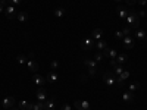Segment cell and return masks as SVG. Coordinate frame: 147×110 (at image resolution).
Listing matches in <instances>:
<instances>
[{
    "label": "cell",
    "mask_w": 147,
    "mask_h": 110,
    "mask_svg": "<svg viewBox=\"0 0 147 110\" xmlns=\"http://www.w3.org/2000/svg\"><path fill=\"white\" fill-rule=\"evenodd\" d=\"M103 82L106 85H109V87H113L116 84V75L113 73V70H107L103 73Z\"/></svg>",
    "instance_id": "2"
},
{
    "label": "cell",
    "mask_w": 147,
    "mask_h": 110,
    "mask_svg": "<svg viewBox=\"0 0 147 110\" xmlns=\"http://www.w3.org/2000/svg\"><path fill=\"white\" fill-rule=\"evenodd\" d=\"M96 75V69H88V76H94Z\"/></svg>",
    "instance_id": "37"
},
{
    "label": "cell",
    "mask_w": 147,
    "mask_h": 110,
    "mask_svg": "<svg viewBox=\"0 0 147 110\" xmlns=\"http://www.w3.org/2000/svg\"><path fill=\"white\" fill-rule=\"evenodd\" d=\"M94 60L97 63H102L103 60H105V54H103V52H97L96 54H94Z\"/></svg>",
    "instance_id": "25"
},
{
    "label": "cell",
    "mask_w": 147,
    "mask_h": 110,
    "mask_svg": "<svg viewBox=\"0 0 147 110\" xmlns=\"http://www.w3.org/2000/svg\"><path fill=\"white\" fill-rule=\"evenodd\" d=\"M134 35H136V38L138 40V41H143V40H146L147 37H146V32L143 31V30H136V32H134Z\"/></svg>",
    "instance_id": "20"
},
{
    "label": "cell",
    "mask_w": 147,
    "mask_h": 110,
    "mask_svg": "<svg viewBox=\"0 0 147 110\" xmlns=\"http://www.w3.org/2000/svg\"><path fill=\"white\" fill-rule=\"evenodd\" d=\"M91 37H93L94 41H99V40L103 38V31H102L100 28H94V30L91 31Z\"/></svg>",
    "instance_id": "14"
},
{
    "label": "cell",
    "mask_w": 147,
    "mask_h": 110,
    "mask_svg": "<svg viewBox=\"0 0 147 110\" xmlns=\"http://www.w3.org/2000/svg\"><path fill=\"white\" fill-rule=\"evenodd\" d=\"M115 2H121V0H115Z\"/></svg>",
    "instance_id": "43"
},
{
    "label": "cell",
    "mask_w": 147,
    "mask_h": 110,
    "mask_svg": "<svg viewBox=\"0 0 147 110\" xmlns=\"http://www.w3.org/2000/svg\"><path fill=\"white\" fill-rule=\"evenodd\" d=\"M16 19L19 21V22H27V19H28V13H27V12H18V13H16Z\"/></svg>",
    "instance_id": "21"
},
{
    "label": "cell",
    "mask_w": 147,
    "mask_h": 110,
    "mask_svg": "<svg viewBox=\"0 0 147 110\" xmlns=\"http://www.w3.org/2000/svg\"><path fill=\"white\" fill-rule=\"evenodd\" d=\"M46 79H47V82H50V84H55L57 79H59V73H56L55 70H50L47 73V76H46Z\"/></svg>",
    "instance_id": "15"
},
{
    "label": "cell",
    "mask_w": 147,
    "mask_h": 110,
    "mask_svg": "<svg viewBox=\"0 0 147 110\" xmlns=\"http://www.w3.org/2000/svg\"><path fill=\"white\" fill-rule=\"evenodd\" d=\"M115 38L122 41V38H124V34H122V31H116V32H115Z\"/></svg>",
    "instance_id": "33"
},
{
    "label": "cell",
    "mask_w": 147,
    "mask_h": 110,
    "mask_svg": "<svg viewBox=\"0 0 147 110\" xmlns=\"http://www.w3.org/2000/svg\"><path fill=\"white\" fill-rule=\"evenodd\" d=\"M7 3L12 5V6H19L22 3V0H7Z\"/></svg>",
    "instance_id": "32"
},
{
    "label": "cell",
    "mask_w": 147,
    "mask_h": 110,
    "mask_svg": "<svg viewBox=\"0 0 147 110\" xmlns=\"http://www.w3.org/2000/svg\"><path fill=\"white\" fill-rule=\"evenodd\" d=\"M94 46L97 47V50H102V52L105 50L106 47H109V46H107V43H106L103 38H102V40H99V41H96V44H94Z\"/></svg>",
    "instance_id": "22"
},
{
    "label": "cell",
    "mask_w": 147,
    "mask_h": 110,
    "mask_svg": "<svg viewBox=\"0 0 147 110\" xmlns=\"http://www.w3.org/2000/svg\"><path fill=\"white\" fill-rule=\"evenodd\" d=\"M0 13H5V7L2 5H0Z\"/></svg>",
    "instance_id": "41"
},
{
    "label": "cell",
    "mask_w": 147,
    "mask_h": 110,
    "mask_svg": "<svg viewBox=\"0 0 147 110\" xmlns=\"http://www.w3.org/2000/svg\"><path fill=\"white\" fill-rule=\"evenodd\" d=\"M128 88H129V91H137V90H140V84L138 82H131L128 85Z\"/></svg>",
    "instance_id": "29"
},
{
    "label": "cell",
    "mask_w": 147,
    "mask_h": 110,
    "mask_svg": "<svg viewBox=\"0 0 147 110\" xmlns=\"http://www.w3.org/2000/svg\"><path fill=\"white\" fill-rule=\"evenodd\" d=\"M122 44H124L125 48H132L134 44H136V41H134L132 35H128V37H124V38H122Z\"/></svg>",
    "instance_id": "10"
},
{
    "label": "cell",
    "mask_w": 147,
    "mask_h": 110,
    "mask_svg": "<svg viewBox=\"0 0 147 110\" xmlns=\"http://www.w3.org/2000/svg\"><path fill=\"white\" fill-rule=\"evenodd\" d=\"M28 56H25V54H18L16 56V62L19 63V65H25L27 62H28Z\"/></svg>",
    "instance_id": "23"
},
{
    "label": "cell",
    "mask_w": 147,
    "mask_h": 110,
    "mask_svg": "<svg viewBox=\"0 0 147 110\" xmlns=\"http://www.w3.org/2000/svg\"><path fill=\"white\" fill-rule=\"evenodd\" d=\"M137 15H138L140 18H141V16H146V10H144V9H143V10H140V12H138Z\"/></svg>",
    "instance_id": "40"
},
{
    "label": "cell",
    "mask_w": 147,
    "mask_h": 110,
    "mask_svg": "<svg viewBox=\"0 0 147 110\" xmlns=\"http://www.w3.org/2000/svg\"><path fill=\"white\" fill-rule=\"evenodd\" d=\"M137 3L141 5V6H146L147 5V0H137Z\"/></svg>",
    "instance_id": "39"
},
{
    "label": "cell",
    "mask_w": 147,
    "mask_h": 110,
    "mask_svg": "<svg viewBox=\"0 0 147 110\" xmlns=\"http://www.w3.org/2000/svg\"><path fill=\"white\" fill-rule=\"evenodd\" d=\"M116 62H118V65L127 63V62H128V56H127V54H118V56H116Z\"/></svg>",
    "instance_id": "24"
},
{
    "label": "cell",
    "mask_w": 147,
    "mask_h": 110,
    "mask_svg": "<svg viewBox=\"0 0 147 110\" xmlns=\"http://www.w3.org/2000/svg\"><path fill=\"white\" fill-rule=\"evenodd\" d=\"M32 110H44V101H37L32 104Z\"/></svg>",
    "instance_id": "27"
},
{
    "label": "cell",
    "mask_w": 147,
    "mask_h": 110,
    "mask_svg": "<svg viewBox=\"0 0 147 110\" xmlns=\"http://www.w3.org/2000/svg\"><path fill=\"white\" fill-rule=\"evenodd\" d=\"M82 63H84V66L87 69H97V62L94 59H85Z\"/></svg>",
    "instance_id": "16"
},
{
    "label": "cell",
    "mask_w": 147,
    "mask_h": 110,
    "mask_svg": "<svg viewBox=\"0 0 147 110\" xmlns=\"http://www.w3.org/2000/svg\"><path fill=\"white\" fill-rule=\"evenodd\" d=\"M60 110H72V106L69 103H63L62 107H60Z\"/></svg>",
    "instance_id": "34"
},
{
    "label": "cell",
    "mask_w": 147,
    "mask_h": 110,
    "mask_svg": "<svg viewBox=\"0 0 147 110\" xmlns=\"http://www.w3.org/2000/svg\"><path fill=\"white\" fill-rule=\"evenodd\" d=\"M116 65H118L116 59H110V62H109V66H110V68H113V66H116Z\"/></svg>",
    "instance_id": "35"
},
{
    "label": "cell",
    "mask_w": 147,
    "mask_h": 110,
    "mask_svg": "<svg viewBox=\"0 0 147 110\" xmlns=\"http://www.w3.org/2000/svg\"><path fill=\"white\" fill-rule=\"evenodd\" d=\"M74 107H75L77 110H90V103L77 100V101H74Z\"/></svg>",
    "instance_id": "6"
},
{
    "label": "cell",
    "mask_w": 147,
    "mask_h": 110,
    "mask_svg": "<svg viewBox=\"0 0 147 110\" xmlns=\"http://www.w3.org/2000/svg\"><path fill=\"white\" fill-rule=\"evenodd\" d=\"M96 41L93 38H82L81 43H80V47L82 48V50H91V48L94 47Z\"/></svg>",
    "instance_id": "4"
},
{
    "label": "cell",
    "mask_w": 147,
    "mask_h": 110,
    "mask_svg": "<svg viewBox=\"0 0 147 110\" xmlns=\"http://www.w3.org/2000/svg\"><path fill=\"white\" fill-rule=\"evenodd\" d=\"M46 99H47V91L43 87H38V90H37V100L38 101H46Z\"/></svg>",
    "instance_id": "13"
},
{
    "label": "cell",
    "mask_w": 147,
    "mask_h": 110,
    "mask_svg": "<svg viewBox=\"0 0 147 110\" xmlns=\"http://www.w3.org/2000/svg\"><path fill=\"white\" fill-rule=\"evenodd\" d=\"M128 12H129V10H128V9H125L124 6H118V7H116V13H118V16H119L122 21H125V19H127Z\"/></svg>",
    "instance_id": "11"
},
{
    "label": "cell",
    "mask_w": 147,
    "mask_h": 110,
    "mask_svg": "<svg viewBox=\"0 0 147 110\" xmlns=\"http://www.w3.org/2000/svg\"><path fill=\"white\" fill-rule=\"evenodd\" d=\"M103 54L105 57H109V59H116V56L119 54L115 48H110V47H106L105 50H103Z\"/></svg>",
    "instance_id": "9"
},
{
    "label": "cell",
    "mask_w": 147,
    "mask_h": 110,
    "mask_svg": "<svg viewBox=\"0 0 147 110\" xmlns=\"http://www.w3.org/2000/svg\"><path fill=\"white\" fill-rule=\"evenodd\" d=\"M9 110H21L19 107H12V109H9Z\"/></svg>",
    "instance_id": "42"
},
{
    "label": "cell",
    "mask_w": 147,
    "mask_h": 110,
    "mask_svg": "<svg viewBox=\"0 0 147 110\" xmlns=\"http://www.w3.org/2000/svg\"><path fill=\"white\" fill-rule=\"evenodd\" d=\"M30 59H28V62H27V68L31 70V72H34V73H37L38 72V63H37V60L34 59V54L32 53H30V56H28Z\"/></svg>",
    "instance_id": "3"
},
{
    "label": "cell",
    "mask_w": 147,
    "mask_h": 110,
    "mask_svg": "<svg viewBox=\"0 0 147 110\" xmlns=\"http://www.w3.org/2000/svg\"><path fill=\"white\" fill-rule=\"evenodd\" d=\"M122 100H124V103H132L134 101L132 91H125L124 94H122Z\"/></svg>",
    "instance_id": "18"
},
{
    "label": "cell",
    "mask_w": 147,
    "mask_h": 110,
    "mask_svg": "<svg viewBox=\"0 0 147 110\" xmlns=\"http://www.w3.org/2000/svg\"><path fill=\"white\" fill-rule=\"evenodd\" d=\"M124 70H125V69H124V66H122V65H116V66H113V73H115L116 76L121 75V73L124 72Z\"/></svg>",
    "instance_id": "26"
},
{
    "label": "cell",
    "mask_w": 147,
    "mask_h": 110,
    "mask_svg": "<svg viewBox=\"0 0 147 110\" xmlns=\"http://www.w3.org/2000/svg\"><path fill=\"white\" fill-rule=\"evenodd\" d=\"M128 78H129V70H124L121 75L116 76V82H118L119 85H124V84H125V79H128Z\"/></svg>",
    "instance_id": "12"
},
{
    "label": "cell",
    "mask_w": 147,
    "mask_h": 110,
    "mask_svg": "<svg viewBox=\"0 0 147 110\" xmlns=\"http://www.w3.org/2000/svg\"><path fill=\"white\" fill-rule=\"evenodd\" d=\"M63 15H65V9H63V7L55 9V16H56V18H62Z\"/></svg>",
    "instance_id": "28"
},
{
    "label": "cell",
    "mask_w": 147,
    "mask_h": 110,
    "mask_svg": "<svg viewBox=\"0 0 147 110\" xmlns=\"http://www.w3.org/2000/svg\"><path fill=\"white\" fill-rule=\"evenodd\" d=\"M32 104L34 103H30V101H25V100H21L18 103V107L21 110H32Z\"/></svg>",
    "instance_id": "17"
},
{
    "label": "cell",
    "mask_w": 147,
    "mask_h": 110,
    "mask_svg": "<svg viewBox=\"0 0 147 110\" xmlns=\"http://www.w3.org/2000/svg\"><path fill=\"white\" fill-rule=\"evenodd\" d=\"M127 23H128V27L129 28H132V30H138V27H140V16L137 15V12L136 10H129L128 12V16H127Z\"/></svg>",
    "instance_id": "1"
},
{
    "label": "cell",
    "mask_w": 147,
    "mask_h": 110,
    "mask_svg": "<svg viewBox=\"0 0 147 110\" xmlns=\"http://www.w3.org/2000/svg\"><path fill=\"white\" fill-rule=\"evenodd\" d=\"M0 5H2V6H3L5 9H6V6H7L9 3H7V0H0Z\"/></svg>",
    "instance_id": "38"
},
{
    "label": "cell",
    "mask_w": 147,
    "mask_h": 110,
    "mask_svg": "<svg viewBox=\"0 0 147 110\" xmlns=\"http://www.w3.org/2000/svg\"><path fill=\"white\" fill-rule=\"evenodd\" d=\"M32 82L37 85V87H43V85L47 82V79L41 75H38V73H34V76H32Z\"/></svg>",
    "instance_id": "7"
},
{
    "label": "cell",
    "mask_w": 147,
    "mask_h": 110,
    "mask_svg": "<svg viewBox=\"0 0 147 110\" xmlns=\"http://www.w3.org/2000/svg\"><path fill=\"white\" fill-rule=\"evenodd\" d=\"M5 16L7 18V19H15V16H16V10H15V6H12V5H7L6 6V9H5Z\"/></svg>",
    "instance_id": "5"
},
{
    "label": "cell",
    "mask_w": 147,
    "mask_h": 110,
    "mask_svg": "<svg viewBox=\"0 0 147 110\" xmlns=\"http://www.w3.org/2000/svg\"><path fill=\"white\" fill-rule=\"evenodd\" d=\"M2 106H3V109H7V110L12 109V107L15 106V97H5Z\"/></svg>",
    "instance_id": "8"
},
{
    "label": "cell",
    "mask_w": 147,
    "mask_h": 110,
    "mask_svg": "<svg viewBox=\"0 0 147 110\" xmlns=\"http://www.w3.org/2000/svg\"><path fill=\"white\" fill-rule=\"evenodd\" d=\"M55 109H56L55 99H50V100H46L44 101V110H55Z\"/></svg>",
    "instance_id": "19"
},
{
    "label": "cell",
    "mask_w": 147,
    "mask_h": 110,
    "mask_svg": "<svg viewBox=\"0 0 147 110\" xmlns=\"http://www.w3.org/2000/svg\"><path fill=\"white\" fill-rule=\"evenodd\" d=\"M125 2H127V5H128V6H134V5L137 3V0H125Z\"/></svg>",
    "instance_id": "36"
},
{
    "label": "cell",
    "mask_w": 147,
    "mask_h": 110,
    "mask_svg": "<svg viewBox=\"0 0 147 110\" xmlns=\"http://www.w3.org/2000/svg\"><path fill=\"white\" fill-rule=\"evenodd\" d=\"M59 68H60V63L57 62V60H52V62H50V69L52 70H56Z\"/></svg>",
    "instance_id": "30"
},
{
    "label": "cell",
    "mask_w": 147,
    "mask_h": 110,
    "mask_svg": "<svg viewBox=\"0 0 147 110\" xmlns=\"http://www.w3.org/2000/svg\"><path fill=\"white\" fill-rule=\"evenodd\" d=\"M121 31H122V34H124V37L132 35V28H129V27H125L124 30H121Z\"/></svg>",
    "instance_id": "31"
}]
</instances>
